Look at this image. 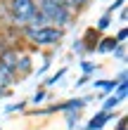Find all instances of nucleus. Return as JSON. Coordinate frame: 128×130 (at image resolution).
Wrapping results in <instances>:
<instances>
[{
  "mask_svg": "<svg viewBox=\"0 0 128 130\" xmlns=\"http://www.w3.org/2000/svg\"><path fill=\"white\" fill-rule=\"evenodd\" d=\"M109 118H114L111 113H107V111H100V113H95L93 116V121H88V125H86V130H100L104 123H107Z\"/></svg>",
  "mask_w": 128,
  "mask_h": 130,
  "instance_id": "nucleus-5",
  "label": "nucleus"
},
{
  "mask_svg": "<svg viewBox=\"0 0 128 130\" xmlns=\"http://www.w3.org/2000/svg\"><path fill=\"white\" fill-rule=\"evenodd\" d=\"M116 130H126V116L119 118V128H116Z\"/></svg>",
  "mask_w": 128,
  "mask_h": 130,
  "instance_id": "nucleus-17",
  "label": "nucleus"
},
{
  "mask_svg": "<svg viewBox=\"0 0 128 130\" xmlns=\"http://www.w3.org/2000/svg\"><path fill=\"white\" fill-rule=\"evenodd\" d=\"M43 99H45V90H38V92L33 95V102H36V104H40Z\"/></svg>",
  "mask_w": 128,
  "mask_h": 130,
  "instance_id": "nucleus-13",
  "label": "nucleus"
},
{
  "mask_svg": "<svg viewBox=\"0 0 128 130\" xmlns=\"http://www.w3.org/2000/svg\"><path fill=\"white\" fill-rule=\"evenodd\" d=\"M81 64H83V71H86V73H90V71H93V69H95L93 64H88V62H81Z\"/></svg>",
  "mask_w": 128,
  "mask_h": 130,
  "instance_id": "nucleus-16",
  "label": "nucleus"
},
{
  "mask_svg": "<svg viewBox=\"0 0 128 130\" xmlns=\"http://www.w3.org/2000/svg\"><path fill=\"white\" fill-rule=\"evenodd\" d=\"M114 57H119V59H126V47H123V45H116Z\"/></svg>",
  "mask_w": 128,
  "mask_h": 130,
  "instance_id": "nucleus-12",
  "label": "nucleus"
},
{
  "mask_svg": "<svg viewBox=\"0 0 128 130\" xmlns=\"http://www.w3.org/2000/svg\"><path fill=\"white\" fill-rule=\"evenodd\" d=\"M31 71V57L29 55H19L17 64H14V73H29Z\"/></svg>",
  "mask_w": 128,
  "mask_h": 130,
  "instance_id": "nucleus-6",
  "label": "nucleus"
},
{
  "mask_svg": "<svg viewBox=\"0 0 128 130\" xmlns=\"http://www.w3.org/2000/svg\"><path fill=\"white\" fill-rule=\"evenodd\" d=\"M17 109H24V102H19V104H12V106H7V111H17Z\"/></svg>",
  "mask_w": 128,
  "mask_h": 130,
  "instance_id": "nucleus-15",
  "label": "nucleus"
},
{
  "mask_svg": "<svg viewBox=\"0 0 128 130\" xmlns=\"http://www.w3.org/2000/svg\"><path fill=\"white\" fill-rule=\"evenodd\" d=\"M66 73V69H59V71L55 73V76H52V78L48 80V85H55V83H59V78H62V76Z\"/></svg>",
  "mask_w": 128,
  "mask_h": 130,
  "instance_id": "nucleus-11",
  "label": "nucleus"
},
{
  "mask_svg": "<svg viewBox=\"0 0 128 130\" xmlns=\"http://www.w3.org/2000/svg\"><path fill=\"white\" fill-rule=\"evenodd\" d=\"M12 83H14V73L0 66V90H5L7 85H12Z\"/></svg>",
  "mask_w": 128,
  "mask_h": 130,
  "instance_id": "nucleus-7",
  "label": "nucleus"
},
{
  "mask_svg": "<svg viewBox=\"0 0 128 130\" xmlns=\"http://www.w3.org/2000/svg\"><path fill=\"white\" fill-rule=\"evenodd\" d=\"M109 19H111V14H104V17L97 21V28H100V31H104V28L109 26Z\"/></svg>",
  "mask_w": 128,
  "mask_h": 130,
  "instance_id": "nucleus-10",
  "label": "nucleus"
},
{
  "mask_svg": "<svg viewBox=\"0 0 128 130\" xmlns=\"http://www.w3.org/2000/svg\"><path fill=\"white\" fill-rule=\"evenodd\" d=\"M0 95H3V90H0Z\"/></svg>",
  "mask_w": 128,
  "mask_h": 130,
  "instance_id": "nucleus-18",
  "label": "nucleus"
},
{
  "mask_svg": "<svg viewBox=\"0 0 128 130\" xmlns=\"http://www.w3.org/2000/svg\"><path fill=\"white\" fill-rule=\"evenodd\" d=\"M116 45H119V43L114 40V38H104V40L97 45V52H114Z\"/></svg>",
  "mask_w": 128,
  "mask_h": 130,
  "instance_id": "nucleus-8",
  "label": "nucleus"
},
{
  "mask_svg": "<svg viewBox=\"0 0 128 130\" xmlns=\"http://www.w3.org/2000/svg\"><path fill=\"white\" fill-rule=\"evenodd\" d=\"M40 5H64V0H40Z\"/></svg>",
  "mask_w": 128,
  "mask_h": 130,
  "instance_id": "nucleus-14",
  "label": "nucleus"
},
{
  "mask_svg": "<svg viewBox=\"0 0 128 130\" xmlns=\"http://www.w3.org/2000/svg\"><path fill=\"white\" fill-rule=\"evenodd\" d=\"M62 36H64V31L62 28H55V26H43V28L26 26V38L33 45H55V43L62 40Z\"/></svg>",
  "mask_w": 128,
  "mask_h": 130,
  "instance_id": "nucleus-2",
  "label": "nucleus"
},
{
  "mask_svg": "<svg viewBox=\"0 0 128 130\" xmlns=\"http://www.w3.org/2000/svg\"><path fill=\"white\" fill-rule=\"evenodd\" d=\"M121 102H123V99H121V97H116V95H109V97H107V102H104V104H102V111H107V113H109V111H111V109H114V106H116V104H121Z\"/></svg>",
  "mask_w": 128,
  "mask_h": 130,
  "instance_id": "nucleus-9",
  "label": "nucleus"
},
{
  "mask_svg": "<svg viewBox=\"0 0 128 130\" xmlns=\"http://www.w3.org/2000/svg\"><path fill=\"white\" fill-rule=\"evenodd\" d=\"M38 10L45 14L48 24L55 26V28H64V26H69V21H71V12L66 10L64 5H38Z\"/></svg>",
  "mask_w": 128,
  "mask_h": 130,
  "instance_id": "nucleus-3",
  "label": "nucleus"
},
{
  "mask_svg": "<svg viewBox=\"0 0 128 130\" xmlns=\"http://www.w3.org/2000/svg\"><path fill=\"white\" fill-rule=\"evenodd\" d=\"M36 10H38L36 0H10L7 3V12H10L12 21L19 26H29V21L36 14Z\"/></svg>",
  "mask_w": 128,
  "mask_h": 130,
  "instance_id": "nucleus-1",
  "label": "nucleus"
},
{
  "mask_svg": "<svg viewBox=\"0 0 128 130\" xmlns=\"http://www.w3.org/2000/svg\"><path fill=\"white\" fill-rule=\"evenodd\" d=\"M17 59H19V52L17 50H3V52H0V66L7 69V71H12V73H14V64H17Z\"/></svg>",
  "mask_w": 128,
  "mask_h": 130,
  "instance_id": "nucleus-4",
  "label": "nucleus"
}]
</instances>
